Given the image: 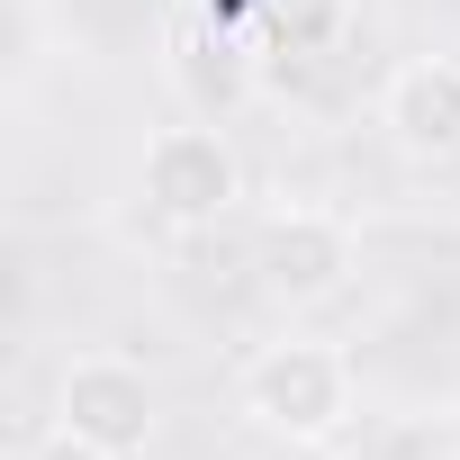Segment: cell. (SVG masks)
Here are the masks:
<instances>
[{
    "mask_svg": "<svg viewBox=\"0 0 460 460\" xmlns=\"http://www.w3.org/2000/svg\"><path fill=\"white\" fill-rule=\"evenodd\" d=\"M235 406H244V424H253L262 442H280V451H325V442L352 433V415H361V370H352V352L325 343V334H280V343H262V352L235 370Z\"/></svg>",
    "mask_w": 460,
    "mask_h": 460,
    "instance_id": "cell-1",
    "label": "cell"
},
{
    "mask_svg": "<svg viewBox=\"0 0 460 460\" xmlns=\"http://www.w3.org/2000/svg\"><path fill=\"white\" fill-rule=\"evenodd\" d=\"M136 190L172 235H208V226H226L244 208V154H235V136L217 118H172V127L145 136Z\"/></svg>",
    "mask_w": 460,
    "mask_h": 460,
    "instance_id": "cell-2",
    "label": "cell"
},
{
    "mask_svg": "<svg viewBox=\"0 0 460 460\" xmlns=\"http://www.w3.org/2000/svg\"><path fill=\"white\" fill-rule=\"evenodd\" d=\"M253 271L280 307H325L361 271V226L325 199H271L253 226Z\"/></svg>",
    "mask_w": 460,
    "mask_h": 460,
    "instance_id": "cell-3",
    "label": "cell"
},
{
    "mask_svg": "<svg viewBox=\"0 0 460 460\" xmlns=\"http://www.w3.org/2000/svg\"><path fill=\"white\" fill-rule=\"evenodd\" d=\"M55 424H73L109 460H145L154 424H163V397H154V379L127 352H73L64 379H55Z\"/></svg>",
    "mask_w": 460,
    "mask_h": 460,
    "instance_id": "cell-4",
    "label": "cell"
},
{
    "mask_svg": "<svg viewBox=\"0 0 460 460\" xmlns=\"http://www.w3.org/2000/svg\"><path fill=\"white\" fill-rule=\"evenodd\" d=\"M379 127L397 154L415 163H451L460 154V55H415L379 82Z\"/></svg>",
    "mask_w": 460,
    "mask_h": 460,
    "instance_id": "cell-5",
    "label": "cell"
},
{
    "mask_svg": "<svg viewBox=\"0 0 460 460\" xmlns=\"http://www.w3.org/2000/svg\"><path fill=\"white\" fill-rule=\"evenodd\" d=\"M352 0H253V46H271V55H334V46H352Z\"/></svg>",
    "mask_w": 460,
    "mask_h": 460,
    "instance_id": "cell-6",
    "label": "cell"
},
{
    "mask_svg": "<svg viewBox=\"0 0 460 460\" xmlns=\"http://www.w3.org/2000/svg\"><path fill=\"white\" fill-rule=\"evenodd\" d=\"M28 460H109V451H100V442H82L73 424H55V433H46V442H37Z\"/></svg>",
    "mask_w": 460,
    "mask_h": 460,
    "instance_id": "cell-7",
    "label": "cell"
},
{
    "mask_svg": "<svg viewBox=\"0 0 460 460\" xmlns=\"http://www.w3.org/2000/svg\"><path fill=\"white\" fill-rule=\"evenodd\" d=\"M424 460H460V442H433V451H424Z\"/></svg>",
    "mask_w": 460,
    "mask_h": 460,
    "instance_id": "cell-8",
    "label": "cell"
}]
</instances>
